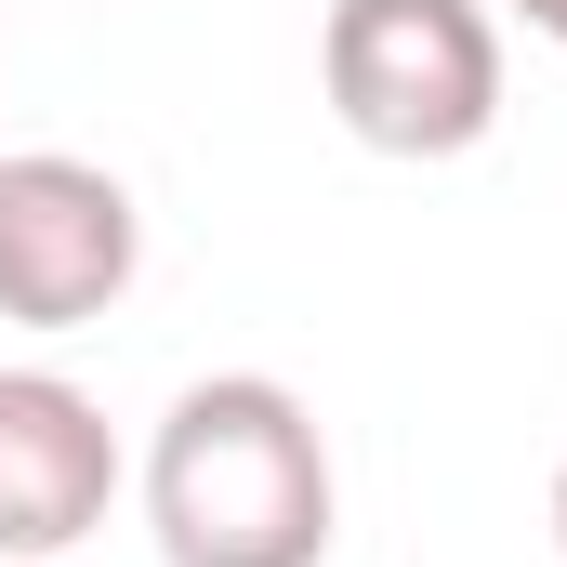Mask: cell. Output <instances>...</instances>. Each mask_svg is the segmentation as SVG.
Instances as JSON below:
<instances>
[{
    "label": "cell",
    "mask_w": 567,
    "mask_h": 567,
    "mask_svg": "<svg viewBox=\"0 0 567 567\" xmlns=\"http://www.w3.org/2000/svg\"><path fill=\"white\" fill-rule=\"evenodd\" d=\"M120 502V435L66 370H0V567L80 555Z\"/></svg>",
    "instance_id": "obj_4"
},
{
    "label": "cell",
    "mask_w": 567,
    "mask_h": 567,
    "mask_svg": "<svg viewBox=\"0 0 567 567\" xmlns=\"http://www.w3.org/2000/svg\"><path fill=\"white\" fill-rule=\"evenodd\" d=\"M555 555H567V462H555Z\"/></svg>",
    "instance_id": "obj_6"
},
{
    "label": "cell",
    "mask_w": 567,
    "mask_h": 567,
    "mask_svg": "<svg viewBox=\"0 0 567 567\" xmlns=\"http://www.w3.org/2000/svg\"><path fill=\"white\" fill-rule=\"evenodd\" d=\"M145 278V212L106 158L27 145L0 158V317L13 330H93Z\"/></svg>",
    "instance_id": "obj_3"
},
{
    "label": "cell",
    "mask_w": 567,
    "mask_h": 567,
    "mask_svg": "<svg viewBox=\"0 0 567 567\" xmlns=\"http://www.w3.org/2000/svg\"><path fill=\"white\" fill-rule=\"evenodd\" d=\"M145 528L172 567H330V435L278 370H212L145 435Z\"/></svg>",
    "instance_id": "obj_1"
},
{
    "label": "cell",
    "mask_w": 567,
    "mask_h": 567,
    "mask_svg": "<svg viewBox=\"0 0 567 567\" xmlns=\"http://www.w3.org/2000/svg\"><path fill=\"white\" fill-rule=\"evenodd\" d=\"M317 93L370 158H462L502 133V13L488 0H330Z\"/></svg>",
    "instance_id": "obj_2"
},
{
    "label": "cell",
    "mask_w": 567,
    "mask_h": 567,
    "mask_svg": "<svg viewBox=\"0 0 567 567\" xmlns=\"http://www.w3.org/2000/svg\"><path fill=\"white\" fill-rule=\"evenodd\" d=\"M502 13H515L528 40H555V53H567V0H502Z\"/></svg>",
    "instance_id": "obj_5"
}]
</instances>
